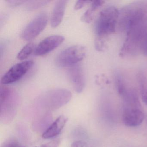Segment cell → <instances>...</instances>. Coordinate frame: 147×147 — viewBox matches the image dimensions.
Instances as JSON below:
<instances>
[{"label":"cell","instance_id":"obj_17","mask_svg":"<svg viewBox=\"0 0 147 147\" xmlns=\"http://www.w3.org/2000/svg\"><path fill=\"white\" fill-rule=\"evenodd\" d=\"M91 1H78L76 3L74 6V9L75 10H80L85 5L88 3H91Z\"/></svg>","mask_w":147,"mask_h":147},{"label":"cell","instance_id":"obj_2","mask_svg":"<svg viewBox=\"0 0 147 147\" xmlns=\"http://www.w3.org/2000/svg\"><path fill=\"white\" fill-rule=\"evenodd\" d=\"M119 51L122 57L142 55L147 57V24L131 28Z\"/></svg>","mask_w":147,"mask_h":147},{"label":"cell","instance_id":"obj_23","mask_svg":"<svg viewBox=\"0 0 147 147\" xmlns=\"http://www.w3.org/2000/svg\"><path fill=\"white\" fill-rule=\"evenodd\" d=\"M146 122H147V119H146Z\"/></svg>","mask_w":147,"mask_h":147},{"label":"cell","instance_id":"obj_8","mask_svg":"<svg viewBox=\"0 0 147 147\" xmlns=\"http://www.w3.org/2000/svg\"><path fill=\"white\" fill-rule=\"evenodd\" d=\"M42 97L51 105L60 106L70 100L72 98V94L67 89L59 88L49 91L44 94Z\"/></svg>","mask_w":147,"mask_h":147},{"label":"cell","instance_id":"obj_13","mask_svg":"<svg viewBox=\"0 0 147 147\" xmlns=\"http://www.w3.org/2000/svg\"><path fill=\"white\" fill-rule=\"evenodd\" d=\"M105 2L104 1L100 0L92 1L91 6L82 16V21L88 24L91 23L94 18L96 11L103 6Z\"/></svg>","mask_w":147,"mask_h":147},{"label":"cell","instance_id":"obj_15","mask_svg":"<svg viewBox=\"0 0 147 147\" xmlns=\"http://www.w3.org/2000/svg\"><path fill=\"white\" fill-rule=\"evenodd\" d=\"M36 46L33 42H29L19 52L17 58L19 60L23 61L29 57V56L35 51Z\"/></svg>","mask_w":147,"mask_h":147},{"label":"cell","instance_id":"obj_21","mask_svg":"<svg viewBox=\"0 0 147 147\" xmlns=\"http://www.w3.org/2000/svg\"><path fill=\"white\" fill-rule=\"evenodd\" d=\"M71 147H88L86 144L82 141H76L74 142Z\"/></svg>","mask_w":147,"mask_h":147},{"label":"cell","instance_id":"obj_4","mask_svg":"<svg viewBox=\"0 0 147 147\" xmlns=\"http://www.w3.org/2000/svg\"><path fill=\"white\" fill-rule=\"evenodd\" d=\"M86 52L84 46H70L59 53L56 59V63L60 67H70L82 61L86 56Z\"/></svg>","mask_w":147,"mask_h":147},{"label":"cell","instance_id":"obj_9","mask_svg":"<svg viewBox=\"0 0 147 147\" xmlns=\"http://www.w3.org/2000/svg\"><path fill=\"white\" fill-rule=\"evenodd\" d=\"M145 116L141 108H124L123 121L125 125L129 127H136L141 125Z\"/></svg>","mask_w":147,"mask_h":147},{"label":"cell","instance_id":"obj_18","mask_svg":"<svg viewBox=\"0 0 147 147\" xmlns=\"http://www.w3.org/2000/svg\"><path fill=\"white\" fill-rule=\"evenodd\" d=\"M60 140H53L48 143L43 144L42 146L44 147H58L60 145Z\"/></svg>","mask_w":147,"mask_h":147},{"label":"cell","instance_id":"obj_22","mask_svg":"<svg viewBox=\"0 0 147 147\" xmlns=\"http://www.w3.org/2000/svg\"><path fill=\"white\" fill-rule=\"evenodd\" d=\"M43 147V146L42 145V146H41V147Z\"/></svg>","mask_w":147,"mask_h":147},{"label":"cell","instance_id":"obj_5","mask_svg":"<svg viewBox=\"0 0 147 147\" xmlns=\"http://www.w3.org/2000/svg\"><path fill=\"white\" fill-rule=\"evenodd\" d=\"M48 20V15L46 13L42 12L38 14L22 31V39L29 41L36 37L46 27Z\"/></svg>","mask_w":147,"mask_h":147},{"label":"cell","instance_id":"obj_20","mask_svg":"<svg viewBox=\"0 0 147 147\" xmlns=\"http://www.w3.org/2000/svg\"><path fill=\"white\" fill-rule=\"evenodd\" d=\"M7 2L11 6H17L23 3L26 2V1H18V0H7Z\"/></svg>","mask_w":147,"mask_h":147},{"label":"cell","instance_id":"obj_19","mask_svg":"<svg viewBox=\"0 0 147 147\" xmlns=\"http://www.w3.org/2000/svg\"><path fill=\"white\" fill-rule=\"evenodd\" d=\"M2 147H20L18 143L15 140H11L7 141L6 143L4 144Z\"/></svg>","mask_w":147,"mask_h":147},{"label":"cell","instance_id":"obj_6","mask_svg":"<svg viewBox=\"0 0 147 147\" xmlns=\"http://www.w3.org/2000/svg\"><path fill=\"white\" fill-rule=\"evenodd\" d=\"M33 63V61L30 60L15 64L1 78V83L7 85L18 81L28 72Z\"/></svg>","mask_w":147,"mask_h":147},{"label":"cell","instance_id":"obj_16","mask_svg":"<svg viewBox=\"0 0 147 147\" xmlns=\"http://www.w3.org/2000/svg\"><path fill=\"white\" fill-rule=\"evenodd\" d=\"M50 1H30L26 5L27 10H32L40 7L43 6L45 5Z\"/></svg>","mask_w":147,"mask_h":147},{"label":"cell","instance_id":"obj_10","mask_svg":"<svg viewBox=\"0 0 147 147\" xmlns=\"http://www.w3.org/2000/svg\"><path fill=\"white\" fill-rule=\"evenodd\" d=\"M68 75L74 89L76 92H82L85 86L84 71L80 64H76L69 67Z\"/></svg>","mask_w":147,"mask_h":147},{"label":"cell","instance_id":"obj_14","mask_svg":"<svg viewBox=\"0 0 147 147\" xmlns=\"http://www.w3.org/2000/svg\"><path fill=\"white\" fill-rule=\"evenodd\" d=\"M138 80L140 87L142 100L147 105V78L144 74L140 73L138 76Z\"/></svg>","mask_w":147,"mask_h":147},{"label":"cell","instance_id":"obj_12","mask_svg":"<svg viewBox=\"0 0 147 147\" xmlns=\"http://www.w3.org/2000/svg\"><path fill=\"white\" fill-rule=\"evenodd\" d=\"M67 1L61 0L56 2L51 18V25L55 28L60 25L63 18Z\"/></svg>","mask_w":147,"mask_h":147},{"label":"cell","instance_id":"obj_11","mask_svg":"<svg viewBox=\"0 0 147 147\" xmlns=\"http://www.w3.org/2000/svg\"><path fill=\"white\" fill-rule=\"evenodd\" d=\"M67 120V118L65 116L58 117L44 132L42 137L44 139H50L56 136L62 130Z\"/></svg>","mask_w":147,"mask_h":147},{"label":"cell","instance_id":"obj_3","mask_svg":"<svg viewBox=\"0 0 147 147\" xmlns=\"http://www.w3.org/2000/svg\"><path fill=\"white\" fill-rule=\"evenodd\" d=\"M147 24V4L136 2L124 7L119 11L118 28L126 32L131 28Z\"/></svg>","mask_w":147,"mask_h":147},{"label":"cell","instance_id":"obj_1","mask_svg":"<svg viewBox=\"0 0 147 147\" xmlns=\"http://www.w3.org/2000/svg\"><path fill=\"white\" fill-rule=\"evenodd\" d=\"M119 11L115 7H107L99 14L94 24V46L96 50L103 51L106 48L109 36L116 32Z\"/></svg>","mask_w":147,"mask_h":147},{"label":"cell","instance_id":"obj_7","mask_svg":"<svg viewBox=\"0 0 147 147\" xmlns=\"http://www.w3.org/2000/svg\"><path fill=\"white\" fill-rule=\"evenodd\" d=\"M64 37L54 35L45 38L36 46L34 53L36 55H46L61 44L64 41Z\"/></svg>","mask_w":147,"mask_h":147}]
</instances>
